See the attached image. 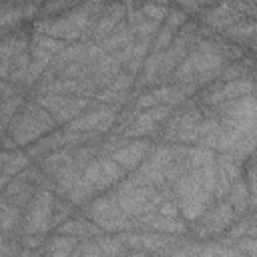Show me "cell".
<instances>
[{
    "mask_svg": "<svg viewBox=\"0 0 257 257\" xmlns=\"http://www.w3.org/2000/svg\"><path fill=\"white\" fill-rule=\"evenodd\" d=\"M223 60L225 56L219 46L201 42L193 52H187L183 62L177 66L173 78L187 90V94H191L201 84L211 82L223 72Z\"/></svg>",
    "mask_w": 257,
    "mask_h": 257,
    "instance_id": "cell-1",
    "label": "cell"
},
{
    "mask_svg": "<svg viewBox=\"0 0 257 257\" xmlns=\"http://www.w3.org/2000/svg\"><path fill=\"white\" fill-rule=\"evenodd\" d=\"M54 124L56 120L44 106L38 102L26 104L10 122V143H14V147H26L50 133Z\"/></svg>",
    "mask_w": 257,
    "mask_h": 257,
    "instance_id": "cell-2",
    "label": "cell"
},
{
    "mask_svg": "<svg viewBox=\"0 0 257 257\" xmlns=\"http://www.w3.org/2000/svg\"><path fill=\"white\" fill-rule=\"evenodd\" d=\"M175 195L179 211L185 219H199L213 203V193L191 173L187 171L183 177L175 181Z\"/></svg>",
    "mask_w": 257,
    "mask_h": 257,
    "instance_id": "cell-3",
    "label": "cell"
},
{
    "mask_svg": "<svg viewBox=\"0 0 257 257\" xmlns=\"http://www.w3.org/2000/svg\"><path fill=\"white\" fill-rule=\"evenodd\" d=\"M36 102L52 114L56 124L72 122L90 106L88 98H82L78 94H60V92H44L38 96Z\"/></svg>",
    "mask_w": 257,
    "mask_h": 257,
    "instance_id": "cell-4",
    "label": "cell"
},
{
    "mask_svg": "<svg viewBox=\"0 0 257 257\" xmlns=\"http://www.w3.org/2000/svg\"><path fill=\"white\" fill-rule=\"evenodd\" d=\"M90 16L92 14L82 8V10L70 12L64 18H58V20H52V22H44L38 28L46 36H52V38H58V40H64V42H74L86 30H90V26H92V18Z\"/></svg>",
    "mask_w": 257,
    "mask_h": 257,
    "instance_id": "cell-5",
    "label": "cell"
},
{
    "mask_svg": "<svg viewBox=\"0 0 257 257\" xmlns=\"http://www.w3.org/2000/svg\"><path fill=\"white\" fill-rule=\"evenodd\" d=\"M52 215H54L52 195L48 191H38L28 203V211L24 217V233L26 235L44 233L50 227V223L54 221Z\"/></svg>",
    "mask_w": 257,
    "mask_h": 257,
    "instance_id": "cell-6",
    "label": "cell"
},
{
    "mask_svg": "<svg viewBox=\"0 0 257 257\" xmlns=\"http://www.w3.org/2000/svg\"><path fill=\"white\" fill-rule=\"evenodd\" d=\"M90 219L104 231H124L131 227V217L120 209L114 195L96 199L90 207Z\"/></svg>",
    "mask_w": 257,
    "mask_h": 257,
    "instance_id": "cell-7",
    "label": "cell"
},
{
    "mask_svg": "<svg viewBox=\"0 0 257 257\" xmlns=\"http://www.w3.org/2000/svg\"><path fill=\"white\" fill-rule=\"evenodd\" d=\"M124 173L126 171L112 157H106L86 165L82 169V179L92 187V191H106L108 187L118 183L124 177Z\"/></svg>",
    "mask_w": 257,
    "mask_h": 257,
    "instance_id": "cell-8",
    "label": "cell"
},
{
    "mask_svg": "<svg viewBox=\"0 0 257 257\" xmlns=\"http://www.w3.org/2000/svg\"><path fill=\"white\" fill-rule=\"evenodd\" d=\"M116 120V110L112 104H100L94 110L82 112L78 118H74L72 122H68L70 131L76 133H104L108 131Z\"/></svg>",
    "mask_w": 257,
    "mask_h": 257,
    "instance_id": "cell-9",
    "label": "cell"
},
{
    "mask_svg": "<svg viewBox=\"0 0 257 257\" xmlns=\"http://www.w3.org/2000/svg\"><path fill=\"white\" fill-rule=\"evenodd\" d=\"M241 175V161L231 157L229 153H219L215 157V195L225 197L235 181Z\"/></svg>",
    "mask_w": 257,
    "mask_h": 257,
    "instance_id": "cell-10",
    "label": "cell"
},
{
    "mask_svg": "<svg viewBox=\"0 0 257 257\" xmlns=\"http://www.w3.org/2000/svg\"><path fill=\"white\" fill-rule=\"evenodd\" d=\"M255 88V82L249 80V78H235V80H229L217 88H211L203 94V102L207 104H225V102H231V100H237L245 94H251Z\"/></svg>",
    "mask_w": 257,
    "mask_h": 257,
    "instance_id": "cell-11",
    "label": "cell"
},
{
    "mask_svg": "<svg viewBox=\"0 0 257 257\" xmlns=\"http://www.w3.org/2000/svg\"><path fill=\"white\" fill-rule=\"evenodd\" d=\"M187 96V90L179 84V86H159L143 96L137 98V106L139 108H153V106H175L179 102H183V98Z\"/></svg>",
    "mask_w": 257,
    "mask_h": 257,
    "instance_id": "cell-12",
    "label": "cell"
},
{
    "mask_svg": "<svg viewBox=\"0 0 257 257\" xmlns=\"http://www.w3.org/2000/svg\"><path fill=\"white\" fill-rule=\"evenodd\" d=\"M122 16H126V4H122V2H116V4H112L92 26H90V36H92V40H104L106 36H110L114 30H116V26L120 24V20H122Z\"/></svg>",
    "mask_w": 257,
    "mask_h": 257,
    "instance_id": "cell-13",
    "label": "cell"
},
{
    "mask_svg": "<svg viewBox=\"0 0 257 257\" xmlns=\"http://www.w3.org/2000/svg\"><path fill=\"white\" fill-rule=\"evenodd\" d=\"M149 153V143L147 141H135V143H128L126 147H120L116 149L110 157L124 169V171H135L143 165L145 157Z\"/></svg>",
    "mask_w": 257,
    "mask_h": 257,
    "instance_id": "cell-14",
    "label": "cell"
},
{
    "mask_svg": "<svg viewBox=\"0 0 257 257\" xmlns=\"http://www.w3.org/2000/svg\"><path fill=\"white\" fill-rule=\"evenodd\" d=\"M243 14L239 12V8L235 4H221L219 8L211 10L205 16V26L213 28V30H227L229 26H233L237 20H241Z\"/></svg>",
    "mask_w": 257,
    "mask_h": 257,
    "instance_id": "cell-15",
    "label": "cell"
},
{
    "mask_svg": "<svg viewBox=\"0 0 257 257\" xmlns=\"http://www.w3.org/2000/svg\"><path fill=\"white\" fill-rule=\"evenodd\" d=\"M203 225H205V233H215V231H221V229H225L231 221H233V217H235V211H233V207L229 205V201L227 203H223V205H219V207H209L205 213H203Z\"/></svg>",
    "mask_w": 257,
    "mask_h": 257,
    "instance_id": "cell-16",
    "label": "cell"
},
{
    "mask_svg": "<svg viewBox=\"0 0 257 257\" xmlns=\"http://www.w3.org/2000/svg\"><path fill=\"white\" fill-rule=\"evenodd\" d=\"M28 159H30V155H24L16 149L4 151V155H2V187H6L14 177H18L28 167Z\"/></svg>",
    "mask_w": 257,
    "mask_h": 257,
    "instance_id": "cell-17",
    "label": "cell"
},
{
    "mask_svg": "<svg viewBox=\"0 0 257 257\" xmlns=\"http://www.w3.org/2000/svg\"><path fill=\"white\" fill-rule=\"evenodd\" d=\"M133 36H135V32H133L131 24H126V26L124 24H118L116 30L110 36H106L104 40H100L98 44H100V48L104 52H114V50H120L122 46L131 44L133 42Z\"/></svg>",
    "mask_w": 257,
    "mask_h": 257,
    "instance_id": "cell-18",
    "label": "cell"
},
{
    "mask_svg": "<svg viewBox=\"0 0 257 257\" xmlns=\"http://www.w3.org/2000/svg\"><path fill=\"white\" fill-rule=\"evenodd\" d=\"M227 195H229V205L233 207V211H235V213H243V211H247V207H251L249 183L235 181Z\"/></svg>",
    "mask_w": 257,
    "mask_h": 257,
    "instance_id": "cell-19",
    "label": "cell"
},
{
    "mask_svg": "<svg viewBox=\"0 0 257 257\" xmlns=\"http://www.w3.org/2000/svg\"><path fill=\"white\" fill-rule=\"evenodd\" d=\"M157 124H159V122H157V120L153 118V114L147 110V112L139 114V116L133 120V124L124 131V137H126V139H141V137H145V135L155 133Z\"/></svg>",
    "mask_w": 257,
    "mask_h": 257,
    "instance_id": "cell-20",
    "label": "cell"
},
{
    "mask_svg": "<svg viewBox=\"0 0 257 257\" xmlns=\"http://www.w3.org/2000/svg\"><path fill=\"white\" fill-rule=\"evenodd\" d=\"M62 235H70V237H90L98 233V225L94 223H86V221H68L60 227Z\"/></svg>",
    "mask_w": 257,
    "mask_h": 257,
    "instance_id": "cell-21",
    "label": "cell"
},
{
    "mask_svg": "<svg viewBox=\"0 0 257 257\" xmlns=\"http://www.w3.org/2000/svg\"><path fill=\"white\" fill-rule=\"evenodd\" d=\"M225 36L237 42H245L257 36V22H241V24H233L225 30Z\"/></svg>",
    "mask_w": 257,
    "mask_h": 257,
    "instance_id": "cell-22",
    "label": "cell"
},
{
    "mask_svg": "<svg viewBox=\"0 0 257 257\" xmlns=\"http://www.w3.org/2000/svg\"><path fill=\"white\" fill-rule=\"evenodd\" d=\"M18 205L10 203V201H2V233H10L12 227L18 223Z\"/></svg>",
    "mask_w": 257,
    "mask_h": 257,
    "instance_id": "cell-23",
    "label": "cell"
},
{
    "mask_svg": "<svg viewBox=\"0 0 257 257\" xmlns=\"http://www.w3.org/2000/svg\"><path fill=\"white\" fill-rule=\"evenodd\" d=\"M24 46H26V42L22 38H16V36L6 38L4 44H2V62H10L14 56L24 52Z\"/></svg>",
    "mask_w": 257,
    "mask_h": 257,
    "instance_id": "cell-24",
    "label": "cell"
},
{
    "mask_svg": "<svg viewBox=\"0 0 257 257\" xmlns=\"http://www.w3.org/2000/svg\"><path fill=\"white\" fill-rule=\"evenodd\" d=\"M173 38H175V28H171L169 24H165V26L159 30L157 38L153 40V50H157V52H161V50H167V48L171 46Z\"/></svg>",
    "mask_w": 257,
    "mask_h": 257,
    "instance_id": "cell-25",
    "label": "cell"
},
{
    "mask_svg": "<svg viewBox=\"0 0 257 257\" xmlns=\"http://www.w3.org/2000/svg\"><path fill=\"white\" fill-rule=\"evenodd\" d=\"M141 12L149 18V20H155V22H163V20H167V16H169V10L167 8H163L161 4H153V2H149V4H145L143 8H141Z\"/></svg>",
    "mask_w": 257,
    "mask_h": 257,
    "instance_id": "cell-26",
    "label": "cell"
},
{
    "mask_svg": "<svg viewBox=\"0 0 257 257\" xmlns=\"http://www.w3.org/2000/svg\"><path fill=\"white\" fill-rule=\"evenodd\" d=\"M46 251L52 253V255L70 253V251H72V239H70V235H64V237H62V233H60V237L52 239V243H50V247H46Z\"/></svg>",
    "mask_w": 257,
    "mask_h": 257,
    "instance_id": "cell-27",
    "label": "cell"
},
{
    "mask_svg": "<svg viewBox=\"0 0 257 257\" xmlns=\"http://www.w3.org/2000/svg\"><path fill=\"white\" fill-rule=\"evenodd\" d=\"M187 18H189V16H187V10H171L165 24H169L171 28L177 30V28H181V26L187 22Z\"/></svg>",
    "mask_w": 257,
    "mask_h": 257,
    "instance_id": "cell-28",
    "label": "cell"
},
{
    "mask_svg": "<svg viewBox=\"0 0 257 257\" xmlns=\"http://www.w3.org/2000/svg\"><path fill=\"white\" fill-rule=\"evenodd\" d=\"M249 193H251V207H257V163L251 167L249 173Z\"/></svg>",
    "mask_w": 257,
    "mask_h": 257,
    "instance_id": "cell-29",
    "label": "cell"
},
{
    "mask_svg": "<svg viewBox=\"0 0 257 257\" xmlns=\"http://www.w3.org/2000/svg\"><path fill=\"white\" fill-rule=\"evenodd\" d=\"M225 2H229V4H237V2H253V4H257V0H225Z\"/></svg>",
    "mask_w": 257,
    "mask_h": 257,
    "instance_id": "cell-30",
    "label": "cell"
},
{
    "mask_svg": "<svg viewBox=\"0 0 257 257\" xmlns=\"http://www.w3.org/2000/svg\"><path fill=\"white\" fill-rule=\"evenodd\" d=\"M195 2H197V4H207L209 0H195Z\"/></svg>",
    "mask_w": 257,
    "mask_h": 257,
    "instance_id": "cell-31",
    "label": "cell"
},
{
    "mask_svg": "<svg viewBox=\"0 0 257 257\" xmlns=\"http://www.w3.org/2000/svg\"><path fill=\"white\" fill-rule=\"evenodd\" d=\"M34 2H42V0H34Z\"/></svg>",
    "mask_w": 257,
    "mask_h": 257,
    "instance_id": "cell-32",
    "label": "cell"
},
{
    "mask_svg": "<svg viewBox=\"0 0 257 257\" xmlns=\"http://www.w3.org/2000/svg\"><path fill=\"white\" fill-rule=\"evenodd\" d=\"M52 2H60V0H52Z\"/></svg>",
    "mask_w": 257,
    "mask_h": 257,
    "instance_id": "cell-33",
    "label": "cell"
}]
</instances>
